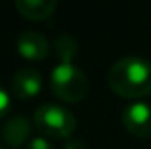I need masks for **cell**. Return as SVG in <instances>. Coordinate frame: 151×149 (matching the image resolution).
<instances>
[{
    "instance_id": "6da1fadb",
    "label": "cell",
    "mask_w": 151,
    "mask_h": 149,
    "mask_svg": "<svg viewBox=\"0 0 151 149\" xmlns=\"http://www.w3.org/2000/svg\"><path fill=\"white\" fill-rule=\"evenodd\" d=\"M107 84L123 98H141L151 93V62L142 56H125L107 72Z\"/></svg>"
},
{
    "instance_id": "7a4b0ae2",
    "label": "cell",
    "mask_w": 151,
    "mask_h": 149,
    "mask_svg": "<svg viewBox=\"0 0 151 149\" xmlns=\"http://www.w3.org/2000/svg\"><path fill=\"white\" fill-rule=\"evenodd\" d=\"M51 91L63 102L76 104L83 100L88 93V77L86 74L72 63H58L49 77Z\"/></svg>"
},
{
    "instance_id": "3957f363",
    "label": "cell",
    "mask_w": 151,
    "mask_h": 149,
    "mask_svg": "<svg viewBox=\"0 0 151 149\" xmlns=\"http://www.w3.org/2000/svg\"><path fill=\"white\" fill-rule=\"evenodd\" d=\"M34 123L39 130L55 139H69L76 130L77 119L72 112L56 104H42L34 114Z\"/></svg>"
},
{
    "instance_id": "277c9868",
    "label": "cell",
    "mask_w": 151,
    "mask_h": 149,
    "mask_svg": "<svg viewBox=\"0 0 151 149\" xmlns=\"http://www.w3.org/2000/svg\"><path fill=\"white\" fill-rule=\"evenodd\" d=\"M123 126L135 137H151V104L132 102L121 114Z\"/></svg>"
},
{
    "instance_id": "5b68a950",
    "label": "cell",
    "mask_w": 151,
    "mask_h": 149,
    "mask_svg": "<svg viewBox=\"0 0 151 149\" xmlns=\"http://www.w3.org/2000/svg\"><path fill=\"white\" fill-rule=\"evenodd\" d=\"M11 90L12 95L19 100H30L37 97L42 90V75L34 67H25L19 69L12 75L11 81Z\"/></svg>"
},
{
    "instance_id": "8992f818",
    "label": "cell",
    "mask_w": 151,
    "mask_h": 149,
    "mask_svg": "<svg viewBox=\"0 0 151 149\" xmlns=\"http://www.w3.org/2000/svg\"><path fill=\"white\" fill-rule=\"evenodd\" d=\"M16 47L23 58L34 60V62L44 60L49 54V40L46 39L44 34L35 30L21 32L16 39Z\"/></svg>"
},
{
    "instance_id": "52a82bcc",
    "label": "cell",
    "mask_w": 151,
    "mask_h": 149,
    "mask_svg": "<svg viewBox=\"0 0 151 149\" xmlns=\"http://www.w3.org/2000/svg\"><path fill=\"white\" fill-rule=\"evenodd\" d=\"M30 130H32L30 128V121L25 116H12L2 126V137H4L7 146L19 148L30 137Z\"/></svg>"
},
{
    "instance_id": "ba28073f",
    "label": "cell",
    "mask_w": 151,
    "mask_h": 149,
    "mask_svg": "<svg viewBox=\"0 0 151 149\" xmlns=\"http://www.w3.org/2000/svg\"><path fill=\"white\" fill-rule=\"evenodd\" d=\"M16 9L27 19L40 21V19H47L55 12L56 2L55 0H18Z\"/></svg>"
},
{
    "instance_id": "9c48e42d",
    "label": "cell",
    "mask_w": 151,
    "mask_h": 149,
    "mask_svg": "<svg viewBox=\"0 0 151 149\" xmlns=\"http://www.w3.org/2000/svg\"><path fill=\"white\" fill-rule=\"evenodd\" d=\"M55 51L56 56L60 58V63H72V60L77 56L79 44L70 34H62L55 42Z\"/></svg>"
},
{
    "instance_id": "30bf717a",
    "label": "cell",
    "mask_w": 151,
    "mask_h": 149,
    "mask_svg": "<svg viewBox=\"0 0 151 149\" xmlns=\"http://www.w3.org/2000/svg\"><path fill=\"white\" fill-rule=\"evenodd\" d=\"M11 109V97H9V93L0 86V119L9 112Z\"/></svg>"
},
{
    "instance_id": "8fae6325",
    "label": "cell",
    "mask_w": 151,
    "mask_h": 149,
    "mask_svg": "<svg viewBox=\"0 0 151 149\" xmlns=\"http://www.w3.org/2000/svg\"><path fill=\"white\" fill-rule=\"evenodd\" d=\"M27 149H53V146H51V142H49L47 139H44V137H35V139H32V140L28 142Z\"/></svg>"
},
{
    "instance_id": "7c38bea8",
    "label": "cell",
    "mask_w": 151,
    "mask_h": 149,
    "mask_svg": "<svg viewBox=\"0 0 151 149\" xmlns=\"http://www.w3.org/2000/svg\"><path fill=\"white\" fill-rule=\"evenodd\" d=\"M63 149H88V146L81 140V139H74V137H69Z\"/></svg>"
},
{
    "instance_id": "4fadbf2b",
    "label": "cell",
    "mask_w": 151,
    "mask_h": 149,
    "mask_svg": "<svg viewBox=\"0 0 151 149\" xmlns=\"http://www.w3.org/2000/svg\"><path fill=\"white\" fill-rule=\"evenodd\" d=\"M0 149H4V148H0Z\"/></svg>"
},
{
    "instance_id": "5bb4252c",
    "label": "cell",
    "mask_w": 151,
    "mask_h": 149,
    "mask_svg": "<svg viewBox=\"0 0 151 149\" xmlns=\"http://www.w3.org/2000/svg\"><path fill=\"white\" fill-rule=\"evenodd\" d=\"M150 149H151V146H150Z\"/></svg>"
}]
</instances>
